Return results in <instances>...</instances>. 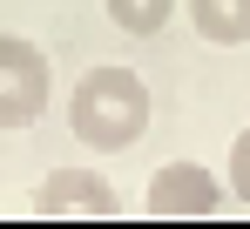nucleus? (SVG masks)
Masks as SVG:
<instances>
[{
    "label": "nucleus",
    "instance_id": "obj_5",
    "mask_svg": "<svg viewBox=\"0 0 250 229\" xmlns=\"http://www.w3.org/2000/svg\"><path fill=\"white\" fill-rule=\"evenodd\" d=\"M189 7V27L209 47H244L250 40V0H183Z\"/></svg>",
    "mask_w": 250,
    "mask_h": 229
},
{
    "label": "nucleus",
    "instance_id": "obj_7",
    "mask_svg": "<svg viewBox=\"0 0 250 229\" xmlns=\"http://www.w3.org/2000/svg\"><path fill=\"white\" fill-rule=\"evenodd\" d=\"M223 175H230V195H237V209H250V128H237V142H230V162H223Z\"/></svg>",
    "mask_w": 250,
    "mask_h": 229
},
{
    "label": "nucleus",
    "instance_id": "obj_1",
    "mask_svg": "<svg viewBox=\"0 0 250 229\" xmlns=\"http://www.w3.org/2000/svg\"><path fill=\"white\" fill-rule=\"evenodd\" d=\"M68 135L82 149H95V155L135 149L149 135V81L135 68H115V61L88 68L75 81V95H68Z\"/></svg>",
    "mask_w": 250,
    "mask_h": 229
},
{
    "label": "nucleus",
    "instance_id": "obj_3",
    "mask_svg": "<svg viewBox=\"0 0 250 229\" xmlns=\"http://www.w3.org/2000/svg\"><path fill=\"white\" fill-rule=\"evenodd\" d=\"M54 95V68L27 34H0V135L34 128Z\"/></svg>",
    "mask_w": 250,
    "mask_h": 229
},
{
    "label": "nucleus",
    "instance_id": "obj_6",
    "mask_svg": "<svg viewBox=\"0 0 250 229\" xmlns=\"http://www.w3.org/2000/svg\"><path fill=\"white\" fill-rule=\"evenodd\" d=\"M102 14H108L122 34L149 40V34H163L169 20H176V0H102Z\"/></svg>",
    "mask_w": 250,
    "mask_h": 229
},
{
    "label": "nucleus",
    "instance_id": "obj_2",
    "mask_svg": "<svg viewBox=\"0 0 250 229\" xmlns=\"http://www.w3.org/2000/svg\"><path fill=\"white\" fill-rule=\"evenodd\" d=\"M237 195H230V175H216L203 162H163L156 175H149V189H142V209L149 216H163V223H209V216H223Z\"/></svg>",
    "mask_w": 250,
    "mask_h": 229
},
{
    "label": "nucleus",
    "instance_id": "obj_4",
    "mask_svg": "<svg viewBox=\"0 0 250 229\" xmlns=\"http://www.w3.org/2000/svg\"><path fill=\"white\" fill-rule=\"evenodd\" d=\"M128 202L122 189L108 182V175H95V169H54L41 189H34V216H54V223H108V216H122Z\"/></svg>",
    "mask_w": 250,
    "mask_h": 229
}]
</instances>
